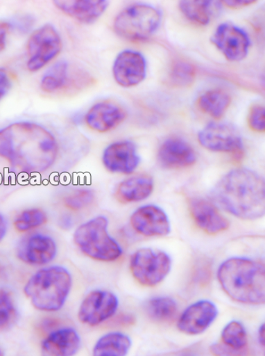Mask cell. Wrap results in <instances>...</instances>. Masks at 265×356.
Listing matches in <instances>:
<instances>
[{
  "instance_id": "6da1fadb",
  "label": "cell",
  "mask_w": 265,
  "mask_h": 356,
  "mask_svg": "<svg viewBox=\"0 0 265 356\" xmlns=\"http://www.w3.org/2000/svg\"><path fill=\"white\" fill-rule=\"evenodd\" d=\"M59 145L46 129L21 122L0 130V159L19 172L42 173L55 163Z\"/></svg>"
},
{
  "instance_id": "7a4b0ae2",
  "label": "cell",
  "mask_w": 265,
  "mask_h": 356,
  "mask_svg": "<svg viewBox=\"0 0 265 356\" xmlns=\"http://www.w3.org/2000/svg\"><path fill=\"white\" fill-rule=\"evenodd\" d=\"M212 198L221 209L238 218L259 219L265 212L264 181L251 170L235 169L214 186Z\"/></svg>"
},
{
  "instance_id": "3957f363",
  "label": "cell",
  "mask_w": 265,
  "mask_h": 356,
  "mask_svg": "<svg viewBox=\"0 0 265 356\" xmlns=\"http://www.w3.org/2000/svg\"><path fill=\"white\" fill-rule=\"evenodd\" d=\"M220 284L232 300L247 305L265 301V268L259 262L245 258H232L219 269Z\"/></svg>"
},
{
  "instance_id": "277c9868",
  "label": "cell",
  "mask_w": 265,
  "mask_h": 356,
  "mask_svg": "<svg viewBox=\"0 0 265 356\" xmlns=\"http://www.w3.org/2000/svg\"><path fill=\"white\" fill-rule=\"evenodd\" d=\"M71 284V275L67 269L53 266L33 275L24 286V293L38 310L56 312L63 307Z\"/></svg>"
},
{
  "instance_id": "5b68a950",
  "label": "cell",
  "mask_w": 265,
  "mask_h": 356,
  "mask_svg": "<svg viewBox=\"0 0 265 356\" xmlns=\"http://www.w3.org/2000/svg\"><path fill=\"white\" fill-rule=\"evenodd\" d=\"M109 222L99 216L80 225L74 234V243L89 258L101 261H114L120 258L119 244L108 233Z\"/></svg>"
},
{
  "instance_id": "8992f818",
  "label": "cell",
  "mask_w": 265,
  "mask_h": 356,
  "mask_svg": "<svg viewBox=\"0 0 265 356\" xmlns=\"http://www.w3.org/2000/svg\"><path fill=\"white\" fill-rule=\"evenodd\" d=\"M161 21L162 14L155 7L137 4L127 8L118 15L114 22V30L124 39L142 41L154 34Z\"/></svg>"
},
{
  "instance_id": "52a82bcc",
  "label": "cell",
  "mask_w": 265,
  "mask_h": 356,
  "mask_svg": "<svg viewBox=\"0 0 265 356\" xmlns=\"http://www.w3.org/2000/svg\"><path fill=\"white\" fill-rule=\"evenodd\" d=\"M171 261L166 253L142 248L132 255L130 270L139 284L153 287L160 284L170 272Z\"/></svg>"
},
{
  "instance_id": "ba28073f",
  "label": "cell",
  "mask_w": 265,
  "mask_h": 356,
  "mask_svg": "<svg viewBox=\"0 0 265 356\" xmlns=\"http://www.w3.org/2000/svg\"><path fill=\"white\" fill-rule=\"evenodd\" d=\"M62 47L59 33L51 24L37 29L33 33L28 43V69L37 72L44 68L60 54Z\"/></svg>"
},
{
  "instance_id": "9c48e42d",
  "label": "cell",
  "mask_w": 265,
  "mask_h": 356,
  "mask_svg": "<svg viewBox=\"0 0 265 356\" xmlns=\"http://www.w3.org/2000/svg\"><path fill=\"white\" fill-rule=\"evenodd\" d=\"M198 139L203 147L212 152L242 156L243 144L241 136L231 124L212 122L200 131Z\"/></svg>"
},
{
  "instance_id": "30bf717a",
  "label": "cell",
  "mask_w": 265,
  "mask_h": 356,
  "mask_svg": "<svg viewBox=\"0 0 265 356\" xmlns=\"http://www.w3.org/2000/svg\"><path fill=\"white\" fill-rule=\"evenodd\" d=\"M119 307L117 296L109 291H95L83 300L78 318L83 324L96 326L112 318Z\"/></svg>"
},
{
  "instance_id": "8fae6325",
  "label": "cell",
  "mask_w": 265,
  "mask_h": 356,
  "mask_svg": "<svg viewBox=\"0 0 265 356\" xmlns=\"http://www.w3.org/2000/svg\"><path fill=\"white\" fill-rule=\"evenodd\" d=\"M211 41L228 60L233 62L245 59L250 47V38L246 32L230 23L220 24Z\"/></svg>"
},
{
  "instance_id": "7c38bea8",
  "label": "cell",
  "mask_w": 265,
  "mask_h": 356,
  "mask_svg": "<svg viewBox=\"0 0 265 356\" xmlns=\"http://www.w3.org/2000/svg\"><path fill=\"white\" fill-rule=\"evenodd\" d=\"M89 80L85 74L71 72L70 65L65 60L59 61L51 66L41 79L40 87L44 92L60 94L71 92L72 89L84 87Z\"/></svg>"
},
{
  "instance_id": "4fadbf2b",
  "label": "cell",
  "mask_w": 265,
  "mask_h": 356,
  "mask_svg": "<svg viewBox=\"0 0 265 356\" xmlns=\"http://www.w3.org/2000/svg\"><path fill=\"white\" fill-rule=\"evenodd\" d=\"M130 225L137 233L147 237L166 236L171 231L167 214L160 207L152 204L140 207L132 213Z\"/></svg>"
},
{
  "instance_id": "5bb4252c",
  "label": "cell",
  "mask_w": 265,
  "mask_h": 356,
  "mask_svg": "<svg viewBox=\"0 0 265 356\" xmlns=\"http://www.w3.org/2000/svg\"><path fill=\"white\" fill-rule=\"evenodd\" d=\"M113 76L122 87H134L142 83L146 76V63L144 56L134 51L120 53L113 65Z\"/></svg>"
},
{
  "instance_id": "9a60e30c",
  "label": "cell",
  "mask_w": 265,
  "mask_h": 356,
  "mask_svg": "<svg viewBox=\"0 0 265 356\" xmlns=\"http://www.w3.org/2000/svg\"><path fill=\"white\" fill-rule=\"evenodd\" d=\"M57 254L54 240L44 234H33L22 239L17 248L18 258L31 265H44Z\"/></svg>"
},
{
  "instance_id": "2e32d148",
  "label": "cell",
  "mask_w": 265,
  "mask_h": 356,
  "mask_svg": "<svg viewBox=\"0 0 265 356\" xmlns=\"http://www.w3.org/2000/svg\"><path fill=\"white\" fill-rule=\"evenodd\" d=\"M218 314L216 305L212 302L198 301L190 305L182 314L178 322V327L186 334H200L210 327Z\"/></svg>"
},
{
  "instance_id": "e0dca14e",
  "label": "cell",
  "mask_w": 265,
  "mask_h": 356,
  "mask_svg": "<svg viewBox=\"0 0 265 356\" xmlns=\"http://www.w3.org/2000/svg\"><path fill=\"white\" fill-rule=\"evenodd\" d=\"M105 168L115 173L130 174L139 163L136 145L130 140H122L108 146L103 155Z\"/></svg>"
},
{
  "instance_id": "ac0fdd59",
  "label": "cell",
  "mask_w": 265,
  "mask_h": 356,
  "mask_svg": "<svg viewBox=\"0 0 265 356\" xmlns=\"http://www.w3.org/2000/svg\"><path fill=\"white\" fill-rule=\"evenodd\" d=\"M190 213L196 225L209 234H217L227 230L230 222L212 203L200 197L189 201Z\"/></svg>"
},
{
  "instance_id": "d6986e66",
  "label": "cell",
  "mask_w": 265,
  "mask_h": 356,
  "mask_svg": "<svg viewBox=\"0 0 265 356\" xmlns=\"http://www.w3.org/2000/svg\"><path fill=\"white\" fill-rule=\"evenodd\" d=\"M127 113L122 106L112 102L105 101L96 104L85 115L87 127L99 132H106L118 127Z\"/></svg>"
},
{
  "instance_id": "ffe728a7",
  "label": "cell",
  "mask_w": 265,
  "mask_h": 356,
  "mask_svg": "<svg viewBox=\"0 0 265 356\" xmlns=\"http://www.w3.org/2000/svg\"><path fill=\"white\" fill-rule=\"evenodd\" d=\"M158 161L165 169H180L190 167L196 161L193 147L180 138H169L161 145Z\"/></svg>"
},
{
  "instance_id": "44dd1931",
  "label": "cell",
  "mask_w": 265,
  "mask_h": 356,
  "mask_svg": "<svg viewBox=\"0 0 265 356\" xmlns=\"http://www.w3.org/2000/svg\"><path fill=\"white\" fill-rule=\"evenodd\" d=\"M54 5L70 17L82 23H93L105 13L106 0H55Z\"/></svg>"
},
{
  "instance_id": "7402d4cb",
  "label": "cell",
  "mask_w": 265,
  "mask_h": 356,
  "mask_svg": "<svg viewBox=\"0 0 265 356\" xmlns=\"http://www.w3.org/2000/svg\"><path fill=\"white\" fill-rule=\"evenodd\" d=\"M81 345L77 331L66 327L53 331L41 345L45 355L70 356L76 354Z\"/></svg>"
},
{
  "instance_id": "603a6c76",
  "label": "cell",
  "mask_w": 265,
  "mask_h": 356,
  "mask_svg": "<svg viewBox=\"0 0 265 356\" xmlns=\"http://www.w3.org/2000/svg\"><path fill=\"white\" fill-rule=\"evenodd\" d=\"M153 188L154 181L151 177L135 176L121 181L116 188L114 196L123 204L142 202L152 194Z\"/></svg>"
},
{
  "instance_id": "cb8c5ba5",
  "label": "cell",
  "mask_w": 265,
  "mask_h": 356,
  "mask_svg": "<svg viewBox=\"0 0 265 356\" xmlns=\"http://www.w3.org/2000/svg\"><path fill=\"white\" fill-rule=\"evenodd\" d=\"M230 104V95L221 89L208 90L198 100V108L216 120L221 119L225 115Z\"/></svg>"
},
{
  "instance_id": "d4e9b609",
  "label": "cell",
  "mask_w": 265,
  "mask_h": 356,
  "mask_svg": "<svg viewBox=\"0 0 265 356\" xmlns=\"http://www.w3.org/2000/svg\"><path fill=\"white\" fill-rule=\"evenodd\" d=\"M131 347L130 339L126 334L114 332L99 339L94 349L96 356L126 355Z\"/></svg>"
},
{
  "instance_id": "484cf974",
  "label": "cell",
  "mask_w": 265,
  "mask_h": 356,
  "mask_svg": "<svg viewBox=\"0 0 265 356\" xmlns=\"http://www.w3.org/2000/svg\"><path fill=\"white\" fill-rule=\"evenodd\" d=\"M212 3L206 0H183L179 7L189 20L207 26L211 20Z\"/></svg>"
},
{
  "instance_id": "4316f807",
  "label": "cell",
  "mask_w": 265,
  "mask_h": 356,
  "mask_svg": "<svg viewBox=\"0 0 265 356\" xmlns=\"http://www.w3.org/2000/svg\"><path fill=\"white\" fill-rule=\"evenodd\" d=\"M177 311V303L169 297L154 298L146 305L148 317L156 321H169L175 318Z\"/></svg>"
},
{
  "instance_id": "83f0119b",
  "label": "cell",
  "mask_w": 265,
  "mask_h": 356,
  "mask_svg": "<svg viewBox=\"0 0 265 356\" xmlns=\"http://www.w3.org/2000/svg\"><path fill=\"white\" fill-rule=\"evenodd\" d=\"M221 339L223 344L237 350L244 351L248 343L246 329L241 323L233 321L222 330Z\"/></svg>"
},
{
  "instance_id": "f1b7e54d",
  "label": "cell",
  "mask_w": 265,
  "mask_h": 356,
  "mask_svg": "<svg viewBox=\"0 0 265 356\" xmlns=\"http://www.w3.org/2000/svg\"><path fill=\"white\" fill-rule=\"evenodd\" d=\"M196 69L191 63L184 60H177L171 65L169 81L172 86L176 87H188L195 80Z\"/></svg>"
},
{
  "instance_id": "f546056e",
  "label": "cell",
  "mask_w": 265,
  "mask_h": 356,
  "mask_svg": "<svg viewBox=\"0 0 265 356\" xmlns=\"http://www.w3.org/2000/svg\"><path fill=\"white\" fill-rule=\"evenodd\" d=\"M17 319V310L10 291L0 289V330L11 327Z\"/></svg>"
},
{
  "instance_id": "4dcf8cb0",
  "label": "cell",
  "mask_w": 265,
  "mask_h": 356,
  "mask_svg": "<svg viewBox=\"0 0 265 356\" xmlns=\"http://www.w3.org/2000/svg\"><path fill=\"white\" fill-rule=\"evenodd\" d=\"M47 221L46 213L39 209H33L23 211L15 219L14 225L21 233L43 226Z\"/></svg>"
},
{
  "instance_id": "1f68e13d",
  "label": "cell",
  "mask_w": 265,
  "mask_h": 356,
  "mask_svg": "<svg viewBox=\"0 0 265 356\" xmlns=\"http://www.w3.org/2000/svg\"><path fill=\"white\" fill-rule=\"evenodd\" d=\"M95 195L89 189H80L66 197L64 204L72 211H80L87 208L94 201Z\"/></svg>"
},
{
  "instance_id": "d6a6232c",
  "label": "cell",
  "mask_w": 265,
  "mask_h": 356,
  "mask_svg": "<svg viewBox=\"0 0 265 356\" xmlns=\"http://www.w3.org/2000/svg\"><path fill=\"white\" fill-rule=\"evenodd\" d=\"M248 126L253 131L262 132L265 130V109L262 105H255L248 113Z\"/></svg>"
},
{
  "instance_id": "836d02e7",
  "label": "cell",
  "mask_w": 265,
  "mask_h": 356,
  "mask_svg": "<svg viewBox=\"0 0 265 356\" xmlns=\"http://www.w3.org/2000/svg\"><path fill=\"white\" fill-rule=\"evenodd\" d=\"M211 351L212 353L218 355H241L243 354H246L245 351L232 349V348L223 343L212 345L211 347Z\"/></svg>"
},
{
  "instance_id": "e575fe53",
  "label": "cell",
  "mask_w": 265,
  "mask_h": 356,
  "mask_svg": "<svg viewBox=\"0 0 265 356\" xmlns=\"http://www.w3.org/2000/svg\"><path fill=\"white\" fill-rule=\"evenodd\" d=\"M12 81L9 73L5 70L0 69V101L9 92Z\"/></svg>"
},
{
  "instance_id": "d590c367",
  "label": "cell",
  "mask_w": 265,
  "mask_h": 356,
  "mask_svg": "<svg viewBox=\"0 0 265 356\" xmlns=\"http://www.w3.org/2000/svg\"><path fill=\"white\" fill-rule=\"evenodd\" d=\"M9 30V24L3 22H0V52L3 51L6 47Z\"/></svg>"
},
{
  "instance_id": "8d00e7d4",
  "label": "cell",
  "mask_w": 265,
  "mask_h": 356,
  "mask_svg": "<svg viewBox=\"0 0 265 356\" xmlns=\"http://www.w3.org/2000/svg\"><path fill=\"white\" fill-rule=\"evenodd\" d=\"M223 3H225L226 6L232 8V9H240V8L250 6L256 2L253 1V0H225Z\"/></svg>"
},
{
  "instance_id": "74e56055",
  "label": "cell",
  "mask_w": 265,
  "mask_h": 356,
  "mask_svg": "<svg viewBox=\"0 0 265 356\" xmlns=\"http://www.w3.org/2000/svg\"><path fill=\"white\" fill-rule=\"evenodd\" d=\"M7 233V222L6 219L0 214V242L4 238Z\"/></svg>"
},
{
  "instance_id": "f35d334b",
  "label": "cell",
  "mask_w": 265,
  "mask_h": 356,
  "mask_svg": "<svg viewBox=\"0 0 265 356\" xmlns=\"http://www.w3.org/2000/svg\"><path fill=\"white\" fill-rule=\"evenodd\" d=\"M265 327L264 325H262L259 330L258 333V338H259V342L261 346L264 347L265 345Z\"/></svg>"
},
{
  "instance_id": "ab89813d",
  "label": "cell",
  "mask_w": 265,
  "mask_h": 356,
  "mask_svg": "<svg viewBox=\"0 0 265 356\" xmlns=\"http://www.w3.org/2000/svg\"><path fill=\"white\" fill-rule=\"evenodd\" d=\"M0 355H3V353L1 350H0Z\"/></svg>"
}]
</instances>
